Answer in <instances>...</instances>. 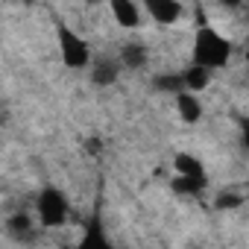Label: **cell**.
Returning <instances> with one entry per match:
<instances>
[{"label":"cell","mask_w":249,"mask_h":249,"mask_svg":"<svg viewBox=\"0 0 249 249\" xmlns=\"http://www.w3.org/2000/svg\"><path fill=\"white\" fill-rule=\"evenodd\" d=\"M117 73H120V68H117V62H108V59H100V62H94V65H91V82H94V85H100V88H106V85H111V82L117 79Z\"/></svg>","instance_id":"7"},{"label":"cell","mask_w":249,"mask_h":249,"mask_svg":"<svg viewBox=\"0 0 249 249\" xmlns=\"http://www.w3.org/2000/svg\"><path fill=\"white\" fill-rule=\"evenodd\" d=\"M153 85H156L159 91H173V94H179V91L185 88L182 73H161V76H156V79H153Z\"/></svg>","instance_id":"13"},{"label":"cell","mask_w":249,"mask_h":249,"mask_svg":"<svg viewBox=\"0 0 249 249\" xmlns=\"http://www.w3.org/2000/svg\"><path fill=\"white\" fill-rule=\"evenodd\" d=\"M6 226H9V234L18 237V240H33V237H36V229H33V223H30L27 214H15V217H9Z\"/></svg>","instance_id":"11"},{"label":"cell","mask_w":249,"mask_h":249,"mask_svg":"<svg viewBox=\"0 0 249 249\" xmlns=\"http://www.w3.org/2000/svg\"><path fill=\"white\" fill-rule=\"evenodd\" d=\"M106 243H108V240L100 234V226H97V223H94V226L88 229V234L82 237V246H106Z\"/></svg>","instance_id":"15"},{"label":"cell","mask_w":249,"mask_h":249,"mask_svg":"<svg viewBox=\"0 0 249 249\" xmlns=\"http://www.w3.org/2000/svg\"><path fill=\"white\" fill-rule=\"evenodd\" d=\"M220 3H223V6H229V9H237L243 0H220Z\"/></svg>","instance_id":"16"},{"label":"cell","mask_w":249,"mask_h":249,"mask_svg":"<svg viewBox=\"0 0 249 249\" xmlns=\"http://www.w3.org/2000/svg\"><path fill=\"white\" fill-rule=\"evenodd\" d=\"M120 62L126 65V68H144L147 65V47H141V44H123V50H120Z\"/></svg>","instance_id":"10"},{"label":"cell","mask_w":249,"mask_h":249,"mask_svg":"<svg viewBox=\"0 0 249 249\" xmlns=\"http://www.w3.org/2000/svg\"><path fill=\"white\" fill-rule=\"evenodd\" d=\"M85 3H100V0H85Z\"/></svg>","instance_id":"19"},{"label":"cell","mask_w":249,"mask_h":249,"mask_svg":"<svg viewBox=\"0 0 249 249\" xmlns=\"http://www.w3.org/2000/svg\"><path fill=\"white\" fill-rule=\"evenodd\" d=\"M231 56V44L211 27H199L196 33V41H194V65H202L208 71L214 68H223Z\"/></svg>","instance_id":"1"},{"label":"cell","mask_w":249,"mask_h":249,"mask_svg":"<svg viewBox=\"0 0 249 249\" xmlns=\"http://www.w3.org/2000/svg\"><path fill=\"white\" fill-rule=\"evenodd\" d=\"M24 3H36V0H24Z\"/></svg>","instance_id":"20"},{"label":"cell","mask_w":249,"mask_h":249,"mask_svg":"<svg viewBox=\"0 0 249 249\" xmlns=\"http://www.w3.org/2000/svg\"><path fill=\"white\" fill-rule=\"evenodd\" d=\"M3 123H6V111H3V108H0V126H3Z\"/></svg>","instance_id":"18"},{"label":"cell","mask_w":249,"mask_h":249,"mask_svg":"<svg viewBox=\"0 0 249 249\" xmlns=\"http://www.w3.org/2000/svg\"><path fill=\"white\" fill-rule=\"evenodd\" d=\"M240 205H243V196H240V194H231V191H229V194L223 191V194H217V199H214V208H220V211H234V208H240Z\"/></svg>","instance_id":"14"},{"label":"cell","mask_w":249,"mask_h":249,"mask_svg":"<svg viewBox=\"0 0 249 249\" xmlns=\"http://www.w3.org/2000/svg\"><path fill=\"white\" fill-rule=\"evenodd\" d=\"M208 79H211V71L202 68V65H191V68L182 73V82H185V88H191V91H202V88L208 85Z\"/></svg>","instance_id":"8"},{"label":"cell","mask_w":249,"mask_h":249,"mask_svg":"<svg viewBox=\"0 0 249 249\" xmlns=\"http://www.w3.org/2000/svg\"><path fill=\"white\" fill-rule=\"evenodd\" d=\"M173 164H176V173H179V176H205L202 161H199L196 156H191V153H179V156L173 159Z\"/></svg>","instance_id":"9"},{"label":"cell","mask_w":249,"mask_h":249,"mask_svg":"<svg viewBox=\"0 0 249 249\" xmlns=\"http://www.w3.org/2000/svg\"><path fill=\"white\" fill-rule=\"evenodd\" d=\"M38 217H41V223L47 229L62 226L68 220V199H65V194L56 191V188H44L38 194Z\"/></svg>","instance_id":"2"},{"label":"cell","mask_w":249,"mask_h":249,"mask_svg":"<svg viewBox=\"0 0 249 249\" xmlns=\"http://www.w3.org/2000/svg\"><path fill=\"white\" fill-rule=\"evenodd\" d=\"M108 6H111V15H114V21L120 27H138L141 24L135 0H108Z\"/></svg>","instance_id":"5"},{"label":"cell","mask_w":249,"mask_h":249,"mask_svg":"<svg viewBox=\"0 0 249 249\" xmlns=\"http://www.w3.org/2000/svg\"><path fill=\"white\" fill-rule=\"evenodd\" d=\"M205 185H208L205 176H176L173 179L176 194H199V191H205Z\"/></svg>","instance_id":"12"},{"label":"cell","mask_w":249,"mask_h":249,"mask_svg":"<svg viewBox=\"0 0 249 249\" xmlns=\"http://www.w3.org/2000/svg\"><path fill=\"white\" fill-rule=\"evenodd\" d=\"M59 47H62V62L73 71L85 68L91 62V53H88V44L71 30V27H59Z\"/></svg>","instance_id":"3"},{"label":"cell","mask_w":249,"mask_h":249,"mask_svg":"<svg viewBox=\"0 0 249 249\" xmlns=\"http://www.w3.org/2000/svg\"><path fill=\"white\" fill-rule=\"evenodd\" d=\"M85 147H88V150H91V153H94V156H97V153H100V141H88V144H85Z\"/></svg>","instance_id":"17"},{"label":"cell","mask_w":249,"mask_h":249,"mask_svg":"<svg viewBox=\"0 0 249 249\" xmlns=\"http://www.w3.org/2000/svg\"><path fill=\"white\" fill-rule=\"evenodd\" d=\"M176 106H179V117L185 120V123H196L199 117H202V106H199V100L191 94V91H179L176 94Z\"/></svg>","instance_id":"6"},{"label":"cell","mask_w":249,"mask_h":249,"mask_svg":"<svg viewBox=\"0 0 249 249\" xmlns=\"http://www.w3.org/2000/svg\"><path fill=\"white\" fill-rule=\"evenodd\" d=\"M147 12L159 21V24H176L182 18V3L179 0H144Z\"/></svg>","instance_id":"4"}]
</instances>
